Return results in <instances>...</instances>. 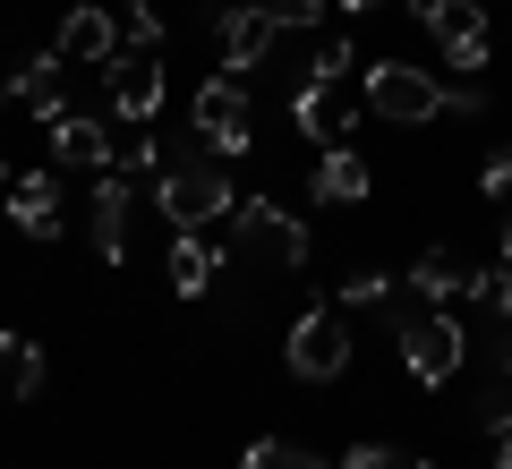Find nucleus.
<instances>
[{"mask_svg":"<svg viewBox=\"0 0 512 469\" xmlns=\"http://www.w3.org/2000/svg\"><path fill=\"white\" fill-rule=\"evenodd\" d=\"M60 69H69V60H60V52H35V60H26L18 77H9V103H26V111H35V120H43V128L60 120Z\"/></svg>","mask_w":512,"mask_h":469,"instance_id":"obj_19","label":"nucleus"},{"mask_svg":"<svg viewBox=\"0 0 512 469\" xmlns=\"http://www.w3.org/2000/svg\"><path fill=\"white\" fill-rule=\"evenodd\" d=\"M188 120H197L205 154H222V163H239L256 145V120H248V86H239L231 69L214 77V86H197V103H188Z\"/></svg>","mask_w":512,"mask_h":469,"instance_id":"obj_6","label":"nucleus"},{"mask_svg":"<svg viewBox=\"0 0 512 469\" xmlns=\"http://www.w3.org/2000/svg\"><path fill=\"white\" fill-rule=\"evenodd\" d=\"M282 367H291L299 384H333L350 367V316L342 307H308L291 325V342H282Z\"/></svg>","mask_w":512,"mask_h":469,"instance_id":"obj_5","label":"nucleus"},{"mask_svg":"<svg viewBox=\"0 0 512 469\" xmlns=\"http://www.w3.org/2000/svg\"><path fill=\"white\" fill-rule=\"evenodd\" d=\"M120 35H128V52H163V9L154 0H120Z\"/></svg>","mask_w":512,"mask_h":469,"instance_id":"obj_20","label":"nucleus"},{"mask_svg":"<svg viewBox=\"0 0 512 469\" xmlns=\"http://www.w3.org/2000/svg\"><path fill=\"white\" fill-rule=\"evenodd\" d=\"M342 469H427L419 452H393V444H359V452H342Z\"/></svg>","mask_w":512,"mask_h":469,"instance_id":"obj_23","label":"nucleus"},{"mask_svg":"<svg viewBox=\"0 0 512 469\" xmlns=\"http://www.w3.org/2000/svg\"><path fill=\"white\" fill-rule=\"evenodd\" d=\"M0 197H9V171H0Z\"/></svg>","mask_w":512,"mask_h":469,"instance_id":"obj_32","label":"nucleus"},{"mask_svg":"<svg viewBox=\"0 0 512 469\" xmlns=\"http://www.w3.org/2000/svg\"><path fill=\"white\" fill-rule=\"evenodd\" d=\"M274 43H282V26L265 18L256 0H231V9H222V69H231V77L265 69V60H274Z\"/></svg>","mask_w":512,"mask_h":469,"instance_id":"obj_9","label":"nucleus"},{"mask_svg":"<svg viewBox=\"0 0 512 469\" xmlns=\"http://www.w3.org/2000/svg\"><path fill=\"white\" fill-rule=\"evenodd\" d=\"M52 154H60L69 171H111L120 137H111L103 120H86V111H60V120H52Z\"/></svg>","mask_w":512,"mask_h":469,"instance_id":"obj_12","label":"nucleus"},{"mask_svg":"<svg viewBox=\"0 0 512 469\" xmlns=\"http://www.w3.org/2000/svg\"><path fill=\"white\" fill-rule=\"evenodd\" d=\"M239 469H325V461H308V452L282 444V435H256V444L239 452Z\"/></svg>","mask_w":512,"mask_h":469,"instance_id":"obj_21","label":"nucleus"},{"mask_svg":"<svg viewBox=\"0 0 512 469\" xmlns=\"http://www.w3.org/2000/svg\"><path fill=\"white\" fill-rule=\"evenodd\" d=\"M154 205H163L171 231H205V222H231V205H239L231 163H222V154H188V163H163V171H154Z\"/></svg>","mask_w":512,"mask_h":469,"instance_id":"obj_1","label":"nucleus"},{"mask_svg":"<svg viewBox=\"0 0 512 469\" xmlns=\"http://www.w3.org/2000/svg\"><path fill=\"white\" fill-rule=\"evenodd\" d=\"M128 171H103V180H94V256H103V265H120L128 256Z\"/></svg>","mask_w":512,"mask_h":469,"instance_id":"obj_13","label":"nucleus"},{"mask_svg":"<svg viewBox=\"0 0 512 469\" xmlns=\"http://www.w3.org/2000/svg\"><path fill=\"white\" fill-rule=\"evenodd\" d=\"M9 222H18L26 239H60V180H52V171L9 180Z\"/></svg>","mask_w":512,"mask_h":469,"instance_id":"obj_14","label":"nucleus"},{"mask_svg":"<svg viewBox=\"0 0 512 469\" xmlns=\"http://www.w3.org/2000/svg\"><path fill=\"white\" fill-rule=\"evenodd\" d=\"M350 69H359V52H350V35H325V43H316V60H308V77H316V86H342Z\"/></svg>","mask_w":512,"mask_h":469,"instance_id":"obj_22","label":"nucleus"},{"mask_svg":"<svg viewBox=\"0 0 512 469\" xmlns=\"http://www.w3.org/2000/svg\"><path fill=\"white\" fill-rule=\"evenodd\" d=\"M410 9H419V26L427 35L444 43V60H453V69H487V0H410Z\"/></svg>","mask_w":512,"mask_h":469,"instance_id":"obj_7","label":"nucleus"},{"mask_svg":"<svg viewBox=\"0 0 512 469\" xmlns=\"http://www.w3.org/2000/svg\"><path fill=\"white\" fill-rule=\"evenodd\" d=\"M478 197H512V145H504V154H487V171H478Z\"/></svg>","mask_w":512,"mask_h":469,"instance_id":"obj_26","label":"nucleus"},{"mask_svg":"<svg viewBox=\"0 0 512 469\" xmlns=\"http://www.w3.org/2000/svg\"><path fill=\"white\" fill-rule=\"evenodd\" d=\"M470 290H478V265L461 248H427L419 265H410V299H427V307H470Z\"/></svg>","mask_w":512,"mask_h":469,"instance_id":"obj_11","label":"nucleus"},{"mask_svg":"<svg viewBox=\"0 0 512 469\" xmlns=\"http://www.w3.org/2000/svg\"><path fill=\"white\" fill-rule=\"evenodd\" d=\"M103 86H111V111H120L128 128H146L154 111H163V52H111Z\"/></svg>","mask_w":512,"mask_h":469,"instance_id":"obj_8","label":"nucleus"},{"mask_svg":"<svg viewBox=\"0 0 512 469\" xmlns=\"http://www.w3.org/2000/svg\"><path fill=\"white\" fill-rule=\"evenodd\" d=\"M478 427H487V435H512V393H504V384L478 401Z\"/></svg>","mask_w":512,"mask_h":469,"instance_id":"obj_27","label":"nucleus"},{"mask_svg":"<svg viewBox=\"0 0 512 469\" xmlns=\"http://www.w3.org/2000/svg\"><path fill=\"white\" fill-rule=\"evenodd\" d=\"M487 469H512V435H495V461Z\"/></svg>","mask_w":512,"mask_h":469,"instance_id":"obj_29","label":"nucleus"},{"mask_svg":"<svg viewBox=\"0 0 512 469\" xmlns=\"http://www.w3.org/2000/svg\"><path fill=\"white\" fill-rule=\"evenodd\" d=\"M504 273H512V222H504Z\"/></svg>","mask_w":512,"mask_h":469,"instance_id":"obj_31","label":"nucleus"},{"mask_svg":"<svg viewBox=\"0 0 512 469\" xmlns=\"http://www.w3.org/2000/svg\"><path fill=\"white\" fill-rule=\"evenodd\" d=\"M444 94H453V86H436L419 60H393V52L359 69V103L376 111V120H393V128H427V120H444Z\"/></svg>","mask_w":512,"mask_h":469,"instance_id":"obj_3","label":"nucleus"},{"mask_svg":"<svg viewBox=\"0 0 512 469\" xmlns=\"http://www.w3.org/2000/svg\"><path fill=\"white\" fill-rule=\"evenodd\" d=\"M163 273H171V290H180V299H205V290H214V273H222V248H214L205 231H180Z\"/></svg>","mask_w":512,"mask_h":469,"instance_id":"obj_16","label":"nucleus"},{"mask_svg":"<svg viewBox=\"0 0 512 469\" xmlns=\"http://www.w3.org/2000/svg\"><path fill=\"white\" fill-rule=\"evenodd\" d=\"M308 188H316V205H359L367 197V163L350 154V145H325L316 171H308Z\"/></svg>","mask_w":512,"mask_h":469,"instance_id":"obj_18","label":"nucleus"},{"mask_svg":"<svg viewBox=\"0 0 512 469\" xmlns=\"http://www.w3.org/2000/svg\"><path fill=\"white\" fill-rule=\"evenodd\" d=\"M52 52H60V60H86V69H103V60L120 52V26H111V9H69Z\"/></svg>","mask_w":512,"mask_h":469,"instance_id":"obj_15","label":"nucleus"},{"mask_svg":"<svg viewBox=\"0 0 512 469\" xmlns=\"http://www.w3.org/2000/svg\"><path fill=\"white\" fill-rule=\"evenodd\" d=\"M256 9H265L282 35H291V26H316V18H325V0H256Z\"/></svg>","mask_w":512,"mask_h":469,"instance_id":"obj_25","label":"nucleus"},{"mask_svg":"<svg viewBox=\"0 0 512 469\" xmlns=\"http://www.w3.org/2000/svg\"><path fill=\"white\" fill-rule=\"evenodd\" d=\"M444 111H461V120H487V94H478V86H461V94H444Z\"/></svg>","mask_w":512,"mask_h":469,"instance_id":"obj_28","label":"nucleus"},{"mask_svg":"<svg viewBox=\"0 0 512 469\" xmlns=\"http://www.w3.org/2000/svg\"><path fill=\"white\" fill-rule=\"evenodd\" d=\"M214 9H231V0H214Z\"/></svg>","mask_w":512,"mask_h":469,"instance_id":"obj_34","label":"nucleus"},{"mask_svg":"<svg viewBox=\"0 0 512 469\" xmlns=\"http://www.w3.org/2000/svg\"><path fill=\"white\" fill-rule=\"evenodd\" d=\"M393 299V273H350L342 282V307H384Z\"/></svg>","mask_w":512,"mask_h":469,"instance_id":"obj_24","label":"nucleus"},{"mask_svg":"<svg viewBox=\"0 0 512 469\" xmlns=\"http://www.w3.org/2000/svg\"><path fill=\"white\" fill-rule=\"evenodd\" d=\"M231 248L248 256L256 273H299L308 265V222L274 197H239L231 205Z\"/></svg>","mask_w":512,"mask_h":469,"instance_id":"obj_2","label":"nucleus"},{"mask_svg":"<svg viewBox=\"0 0 512 469\" xmlns=\"http://www.w3.org/2000/svg\"><path fill=\"white\" fill-rule=\"evenodd\" d=\"M333 9H350V18H367V9H384V0H333Z\"/></svg>","mask_w":512,"mask_h":469,"instance_id":"obj_30","label":"nucleus"},{"mask_svg":"<svg viewBox=\"0 0 512 469\" xmlns=\"http://www.w3.org/2000/svg\"><path fill=\"white\" fill-rule=\"evenodd\" d=\"M43 384H52L43 342H26V333H0V393H9V401H35Z\"/></svg>","mask_w":512,"mask_h":469,"instance_id":"obj_17","label":"nucleus"},{"mask_svg":"<svg viewBox=\"0 0 512 469\" xmlns=\"http://www.w3.org/2000/svg\"><path fill=\"white\" fill-rule=\"evenodd\" d=\"M359 111H367V103H350L342 86H316V77H299V94H291L299 137H316V145H342L350 128H359Z\"/></svg>","mask_w":512,"mask_h":469,"instance_id":"obj_10","label":"nucleus"},{"mask_svg":"<svg viewBox=\"0 0 512 469\" xmlns=\"http://www.w3.org/2000/svg\"><path fill=\"white\" fill-rule=\"evenodd\" d=\"M402 367L419 384H453L461 376V359H470V325H461L453 307H419V316H402Z\"/></svg>","mask_w":512,"mask_h":469,"instance_id":"obj_4","label":"nucleus"},{"mask_svg":"<svg viewBox=\"0 0 512 469\" xmlns=\"http://www.w3.org/2000/svg\"><path fill=\"white\" fill-rule=\"evenodd\" d=\"M0 103H9V86H0Z\"/></svg>","mask_w":512,"mask_h":469,"instance_id":"obj_33","label":"nucleus"}]
</instances>
